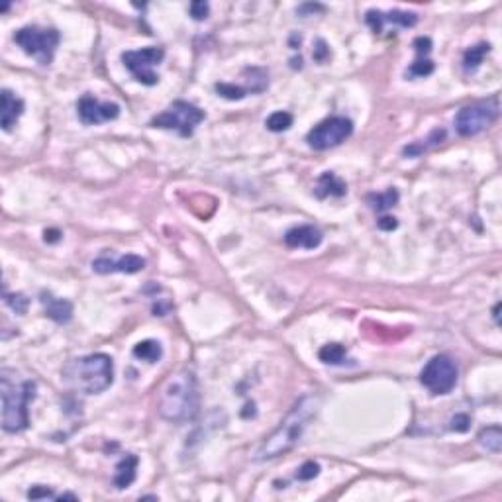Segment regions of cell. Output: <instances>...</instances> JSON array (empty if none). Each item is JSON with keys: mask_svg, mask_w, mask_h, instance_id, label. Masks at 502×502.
I'll use <instances>...</instances> for the list:
<instances>
[{"mask_svg": "<svg viewBox=\"0 0 502 502\" xmlns=\"http://www.w3.org/2000/svg\"><path fill=\"white\" fill-rule=\"evenodd\" d=\"M316 412H318V397L306 395V397L301 398L291 408V412L282 418V422L277 426V429L273 432L271 436H267L259 443L253 459L269 461L289 453L301 441L304 429L308 426V422L316 416Z\"/></svg>", "mask_w": 502, "mask_h": 502, "instance_id": "1", "label": "cell"}, {"mask_svg": "<svg viewBox=\"0 0 502 502\" xmlns=\"http://www.w3.org/2000/svg\"><path fill=\"white\" fill-rule=\"evenodd\" d=\"M199 406V385L197 376L190 371H181L171 376L165 387L161 388V395L157 400V412L161 414V418L173 424H185L197 418Z\"/></svg>", "mask_w": 502, "mask_h": 502, "instance_id": "2", "label": "cell"}, {"mask_svg": "<svg viewBox=\"0 0 502 502\" xmlns=\"http://www.w3.org/2000/svg\"><path fill=\"white\" fill-rule=\"evenodd\" d=\"M65 385L83 395H100L114 383V363L106 353L77 357L63 367Z\"/></svg>", "mask_w": 502, "mask_h": 502, "instance_id": "3", "label": "cell"}, {"mask_svg": "<svg viewBox=\"0 0 502 502\" xmlns=\"http://www.w3.org/2000/svg\"><path fill=\"white\" fill-rule=\"evenodd\" d=\"M0 395H2V428L4 432H8V434L24 432L30 424L28 406L36 398V383L18 381L16 373L2 369Z\"/></svg>", "mask_w": 502, "mask_h": 502, "instance_id": "4", "label": "cell"}, {"mask_svg": "<svg viewBox=\"0 0 502 502\" xmlns=\"http://www.w3.org/2000/svg\"><path fill=\"white\" fill-rule=\"evenodd\" d=\"M14 42L20 45L24 53L31 55L42 65H50L59 43V31L53 28H40V26H26L14 33Z\"/></svg>", "mask_w": 502, "mask_h": 502, "instance_id": "5", "label": "cell"}, {"mask_svg": "<svg viewBox=\"0 0 502 502\" xmlns=\"http://www.w3.org/2000/svg\"><path fill=\"white\" fill-rule=\"evenodd\" d=\"M204 120V112L199 106L185 102V100H177L169 106L165 112H161L151 120L153 128H161V130H175L181 136H192L195 128Z\"/></svg>", "mask_w": 502, "mask_h": 502, "instance_id": "6", "label": "cell"}, {"mask_svg": "<svg viewBox=\"0 0 502 502\" xmlns=\"http://www.w3.org/2000/svg\"><path fill=\"white\" fill-rule=\"evenodd\" d=\"M499 116V100H482L475 105L461 108L455 116V130L463 137H471L481 134L482 130H487L489 126L496 120Z\"/></svg>", "mask_w": 502, "mask_h": 502, "instance_id": "7", "label": "cell"}, {"mask_svg": "<svg viewBox=\"0 0 502 502\" xmlns=\"http://www.w3.org/2000/svg\"><path fill=\"white\" fill-rule=\"evenodd\" d=\"M457 365L450 356H436L422 369L420 383L432 395H448L457 385Z\"/></svg>", "mask_w": 502, "mask_h": 502, "instance_id": "8", "label": "cell"}, {"mask_svg": "<svg viewBox=\"0 0 502 502\" xmlns=\"http://www.w3.org/2000/svg\"><path fill=\"white\" fill-rule=\"evenodd\" d=\"M351 132H353L351 120H347L344 116H332L318 126H314L306 136V142L314 151H326L344 144L345 139L351 136Z\"/></svg>", "mask_w": 502, "mask_h": 502, "instance_id": "9", "label": "cell"}, {"mask_svg": "<svg viewBox=\"0 0 502 502\" xmlns=\"http://www.w3.org/2000/svg\"><path fill=\"white\" fill-rule=\"evenodd\" d=\"M165 52L161 47H144L137 52H124L122 53V61L126 69L136 77L137 83L153 86L159 81L155 73V67L163 61Z\"/></svg>", "mask_w": 502, "mask_h": 502, "instance_id": "10", "label": "cell"}, {"mask_svg": "<svg viewBox=\"0 0 502 502\" xmlns=\"http://www.w3.org/2000/svg\"><path fill=\"white\" fill-rule=\"evenodd\" d=\"M77 112L84 126H98L116 120L120 116V106L114 102H100L91 94H84L77 105Z\"/></svg>", "mask_w": 502, "mask_h": 502, "instance_id": "11", "label": "cell"}, {"mask_svg": "<svg viewBox=\"0 0 502 502\" xmlns=\"http://www.w3.org/2000/svg\"><path fill=\"white\" fill-rule=\"evenodd\" d=\"M146 267V259L139 255H122V257H108L102 255L93 261V271L100 273V275H108V273H139Z\"/></svg>", "mask_w": 502, "mask_h": 502, "instance_id": "12", "label": "cell"}, {"mask_svg": "<svg viewBox=\"0 0 502 502\" xmlns=\"http://www.w3.org/2000/svg\"><path fill=\"white\" fill-rule=\"evenodd\" d=\"M367 24L371 26V30L375 33H381L383 31V26L385 24H397L400 28H412L418 24V16L412 14V12H400V10H393V12H379V10H369L367 12Z\"/></svg>", "mask_w": 502, "mask_h": 502, "instance_id": "13", "label": "cell"}, {"mask_svg": "<svg viewBox=\"0 0 502 502\" xmlns=\"http://www.w3.org/2000/svg\"><path fill=\"white\" fill-rule=\"evenodd\" d=\"M322 238H324L322 231L316 226H298L287 231L284 243L291 250H316L322 243Z\"/></svg>", "mask_w": 502, "mask_h": 502, "instance_id": "14", "label": "cell"}, {"mask_svg": "<svg viewBox=\"0 0 502 502\" xmlns=\"http://www.w3.org/2000/svg\"><path fill=\"white\" fill-rule=\"evenodd\" d=\"M22 112H24V102L8 89H4L0 94V124H2V130L10 132L12 126L18 122Z\"/></svg>", "mask_w": 502, "mask_h": 502, "instance_id": "15", "label": "cell"}, {"mask_svg": "<svg viewBox=\"0 0 502 502\" xmlns=\"http://www.w3.org/2000/svg\"><path fill=\"white\" fill-rule=\"evenodd\" d=\"M414 50L418 53V57H416V61L410 65L406 77H428V75L434 73V61L428 57L429 52H432L429 38H416L414 40Z\"/></svg>", "mask_w": 502, "mask_h": 502, "instance_id": "16", "label": "cell"}, {"mask_svg": "<svg viewBox=\"0 0 502 502\" xmlns=\"http://www.w3.org/2000/svg\"><path fill=\"white\" fill-rule=\"evenodd\" d=\"M43 308H45V316H50L57 324H67L73 318V304L53 296L52 293L40 294Z\"/></svg>", "mask_w": 502, "mask_h": 502, "instance_id": "17", "label": "cell"}, {"mask_svg": "<svg viewBox=\"0 0 502 502\" xmlns=\"http://www.w3.org/2000/svg\"><path fill=\"white\" fill-rule=\"evenodd\" d=\"M318 199H326V197H344L347 192L345 183L340 177H335L334 173H324L318 178V185L314 188Z\"/></svg>", "mask_w": 502, "mask_h": 502, "instance_id": "18", "label": "cell"}, {"mask_svg": "<svg viewBox=\"0 0 502 502\" xmlns=\"http://www.w3.org/2000/svg\"><path fill=\"white\" fill-rule=\"evenodd\" d=\"M136 471H137L136 455H126L124 459L116 465V475H114L116 489H128L132 482L136 481Z\"/></svg>", "mask_w": 502, "mask_h": 502, "instance_id": "19", "label": "cell"}, {"mask_svg": "<svg viewBox=\"0 0 502 502\" xmlns=\"http://www.w3.org/2000/svg\"><path fill=\"white\" fill-rule=\"evenodd\" d=\"M134 356L147 363H157L163 357V347L155 340H144L134 347Z\"/></svg>", "mask_w": 502, "mask_h": 502, "instance_id": "20", "label": "cell"}, {"mask_svg": "<svg viewBox=\"0 0 502 502\" xmlns=\"http://www.w3.org/2000/svg\"><path fill=\"white\" fill-rule=\"evenodd\" d=\"M318 357H320V361L326 363V365H342V363H345V359H347V351H345L344 345L328 344L318 351Z\"/></svg>", "mask_w": 502, "mask_h": 502, "instance_id": "21", "label": "cell"}, {"mask_svg": "<svg viewBox=\"0 0 502 502\" xmlns=\"http://www.w3.org/2000/svg\"><path fill=\"white\" fill-rule=\"evenodd\" d=\"M489 52H491V45H489V43H479V45L469 47V50L465 52V55H463V67H465V71H475Z\"/></svg>", "mask_w": 502, "mask_h": 502, "instance_id": "22", "label": "cell"}, {"mask_svg": "<svg viewBox=\"0 0 502 502\" xmlns=\"http://www.w3.org/2000/svg\"><path fill=\"white\" fill-rule=\"evenodd\" d=\"M479 443L482 448H487L489 451L499 453L502 448V429L501 426H491V428L481 429L479 434Z\"/></svg>", "mask_w": 502, "mask_h": 502, "instance_id": "23", "label": "cell"}, {"mask_svg": "<svg viewBox=\"0 0 502 502\" xmlns=\"http://www.w3.org/2000/svg\"><path fill=\"white\" fill-rule=\"evenodd\" d=\"M369 204L371 208L376 210V212H383V210L393 208L395 204L398 202V192L397 188H388L387 192H381V195H371L369 197Z\"/></svg>", "mask_w": 502, "mask_h": 502, "instance_id": "24", "label": "cell"}, {"mask_svg": "<svg viewBox=\"0 0 502 502\" xmlns=\"http://www.w3.org/2000/svg\"><path fill=\"white\" fill-rule=\"evenodd\" d=\"M267 130H271L275 134H279V132H287L291 126H293V114H289V112H284V110H279V112H273L269 118H267Z\"/></svg>", "mask_w": 502, "mask_h": 502, "instance_id": "25", "label": "cell"}, {"mask_svg": "<svg viewBox=\"0 0 502 502\" xmlns=\"http://www.w3.org/2000/svg\"><path fill=\"white\" fill-rule=\"evenodd\" d=\"M216 91H218L220 96H224V98H228V100H241V98L248 94V89L236 86V84L230 83H218L216 84Z\"/></svg>", "mask_w": 502, "mask_h": 502, "instance_id": "26", "label": "cell"}, {"mask_svg": "<svg viewBox=\"0 0 502 502\" xmlns=\"http://www.w3.org/2000/svg\"><path fill=\"white\" fill-rule=\"evenodd\" d=\"M4 303L8 304L10 306L12 310L16 314H24L26 310H28V304H30V301L24 296L22 293H16V294H10V293H4Z\"/></svg>", "mask_w": 502, "mask_h": 502, "instance_id": "27", "label": "cell"}, {"mask_svg": "<svg viewBox=\"0 0 502 502\" xmlns=\"http://www.w3.org/2000/svg\"><path fill=\"white\" fill-rule=\"evenodd\" d=\"M320 475V465L316 461H306L301 469L296 471V479L298 481H312L314 477Z\"/></svg>", "mask_w": 502, "mask_h": 502, "instance_id": "28", "label": "cell"}, {"mask_svg": "<svg viewBox=\"0 0 502 502\" xmlns=\"http://www.w3.org/2000/svg\"><path fill=\"white\" fill-rule=\"evenodd\" d=\"M471 428V418L467 414H455L450 422L451 432H457V434H465Z\"/></svg>", "mask_w": 502, "mask_h": 502, "instance_id": "29", "label": "cell"}, {"mask_svg": "<svg viewBox=\"0 0 502 502\" xmlns=\"http://www.w3.org/2000/svg\"><path fill=\"white\" fill-rule=\"evenodd\" d=\"M190 16L195 20H206L208 18V4L206 2H192L190 4Z\"/></svg>", "mask_w": 502, "mask_h": 502, "instance_id": "30", "label": "cell"}, {"mask_svg": "<svg viewBox=\"0 0 502 502\" xmlns=\"http://www.w3.org/2000/svg\"><path fill=\"white\" fill-rule=\"evenodd\" d=\"M376 226H379V230L393 231V230H397V228H398V222H397V218H390V216H383V218H379Z\"/></svg>", "mask_w": 502, "mask_h": 502, "instance_id": "31", "label": "cell"}, {"mask_svg": "<svg viewBox=\"0 0 502 502\" xmlns=\"http://www.w3.org/2000/svg\"><path fill=\"white\" fill-rule=\"evenodd\" d=\"M30 499H52L53 491L52 489H45V487H33L30 492H28Z\"/></svg>", "mask_w": 502, "mask_h": 502, "instance_id": "32", "label": "cell"}, {"mask_svg": "<svg viewBox=\"0 0 502 502\" xmlns=\"http://www.w3.org/2000/svg\"><path fill=\"white\" fill-rule=\"evenodd\" d=\"M326 55H328L326 43L322 42V40H320V42H318V50H316V53H314V59H316V61H324Z\"/></svg>", "mask_w": 502, "mask_h": 502, "instance_id": "33", "label": "cell"}, {"mask_svg": "<svg viewBox=\"0 0 502 502\" xmlns=\"http://www.w3.org/2000/svg\"><path fill=\"white\" fill-rule=\"evenodd\" d=\"M57 240H59V231H57V230H45V241L53 243V241H57Z\"/></svg>", "mask_w": 502, "mask_h": 502, "instance_id": "34", "label": "cell"}, {"mask_svg": "<svg viewBox=\"0 0 502 502\" xmlns=\"http://www.w3.org/2000/svg\"><path fill=\"white\" fill-rule=\"evenodd\" d=\"M499 310H501V303L496 304V306H494V310H492V316H494V320H496V322H499Z\"/></svg>", "mask_w": 502, "mask_h": 502, "instance_id": "35", "label": "cell"}]
</instances>
